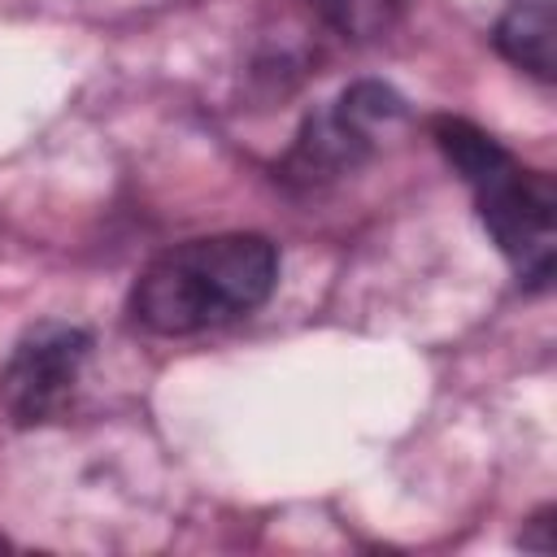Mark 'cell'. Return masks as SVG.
I'll list each match as a JSON object with an SVG mask.
<instances>
[{"mask_svg": "<svg viewBox=\"0 0 557 557\" xmlns=\"http://www.w3.org/2000/svg\"><path fill=\"white\" fill-rule=\"evenodd\" d=\"M278 283V252L265 235H205L165 248L144 265L131 313L157 335H191L248 318Z\"/></svg>", "mask_w": 557, "mask_h": 557, "instance_id": "6da1fadb", "label": "cell"}, {"mask_svg": "<svg viewBox=\"0 0 557 557\" xmlns=\"http://www.w3.org/2000/svg\"><path fill=\"white\" fill-rule=\"evenodd\" d=\"M435 144L448 157V165L466 178L474 191L479 218L496 248L509 257V265L544 287L553 274V244H557V191L548 174L522 170L487 131L461 122V117H440L435 122Z\"/></svg>", "mask_w": 557, "mask_h": 557, "instance_id": "7a4b0ae2", "label": "cell"}, {"mask_svg": "<svg viewBox=\"0 0 557 557\" xmlns=\"http://www.w3.org/2000/svg\"><path fill=\"white\" fill-rule=\"evenodd\" d=\"M87 357V335L74 326H39L35 335H26L0 379V396L4 409L17 422H48L61 413V405L70 400L78 370Z\"/></svg>", "mask_w": 557, "mask_h": 557, "instance_id": "3957f363", "label": "cell"}, {"mask_svg": "<svg viewBox=\"0 0 557 557\" xmlns=\"http://www.w3.org/2000/svg\"><path fill=\"white\" fill-rule=\"evenodd\" d=\"M557 17L553 0H513L496 22V48L535 78H553L557 65Z\"/></svg>", "mask_w": 557, "mask_h": 557, "instance_id": "277c9868", "label": "cell"}, {"mask_svg": "<svg viewBox=\"0 0 557 557\" xmlns=\"http://www.w3.org/2000/svg\"><path fill=\"white\" fill-rule=\"evenodd\" d=\"M322 9H326V13H331L339 26L361 30L366 22H383L387 0H322Z\"/></svg>", "mask_w": 557, "mask_h": 557, "instance_id": "5b68a950", "label": "cell"}]
</instances>
